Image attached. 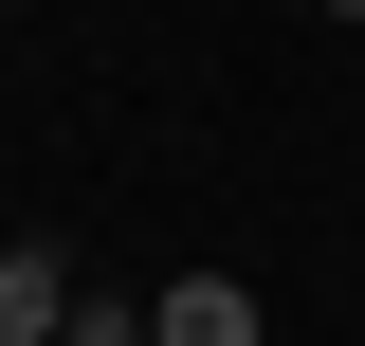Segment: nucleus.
<instances>
[{"instance_id": "nucleus-2", "label": "nucleus", "mask_w": 365, "mask_h": 346, "mask_svg": "<svg viewBox=\"0 0 365 346\" xmlns=\"http://www.w3.org/2000/svg\"><path fill=\"white\" fill-rule=\"evenodd\" d=\"M55 328H73V273L19 237V256H0V346H55Z\"/></svg>"}, {"instance_id": "nucleus-3", "label": "nucleus", "mask_w": 365, "mask_h": 346, "mask_svg": "<svg viewBox=\"0 0 365 346\" xmlns=\"http://www.w3.org/2000/svg\"><path fill=\"white\" fill-rule=\"evenodd\" d=\"M292 19H365V0H292Z\"/></svg>"}, {"instance_id": "nucleus-1", "label": "nucleus", "mask_w": 365, "mask_h": 346, "mask_svg": "<svg viewBox=\"0 0 365 346\" xmlns=\"http://www.w3.org/2000/svg\"><path fill=\"white\" fill-rule=\"evenodd\" d=\"M146 346H274V310L237 273H182V292H146Z\"/></svg>"}]
</instances>
